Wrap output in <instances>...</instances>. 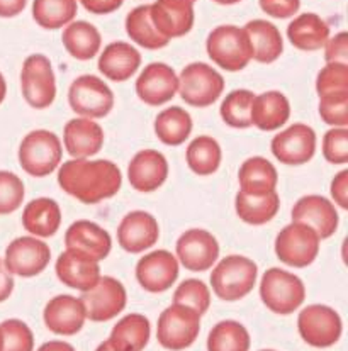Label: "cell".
Listing matches in <instances>:
<instances>
[{
  "label": "cell",
  "instance_id": "1",
  "mask_svg": "<svg viewBox=\"0 0 348 351\" xmlns=\"http://www.w3.org/2000/svg\"><path fill=\"white\" fill-rule=\"evenodd\" d=\"M58 184L68 195L84 204H99L119 192L123 175L109 160L75 158L65 161L58 171Z\"/></svg>",
  "mask_w": 348,
  "mask_h": 351
},
{
  "label": "cell",
  "instance_id": "2",
  "mask_svg": "<svg viewBox=\"0 0 348 351\" xmlns=\"http://www.w3.org/2000/svg\"><path fill=\"white\" fill-rule=\"evenodd\" d=\"M258 267L246 256L231 255L222 258L211 274L214 293L222 300H240L252 292L257 284Z\"/></svg>",
  "mask_w": 348,
  "mask_h": 351
},
{
  "label": "cell",
  "instance_id": "3",
  "mask_svg": "<svg viewBox=\"0 0 348 351\" xmlns=\"http://www.w3.org/2000/svg\"><path fill=\"white\" fill-rule=\"evenodd\" d=\"M63 149L58 136L46 129H36L24 136L19 146V163L31 177H46L62 163Z\"/></svg>",
  "mask_w": 348,
  "mask_h": 351
},
{
  "label": "cell",
  "instance_id": "4",
  "mask_svg": "<svg viewBox=\"0 0 348 351\" xmlns=\"http://www.w3.org/2000/svg\"><path fill=\"white\" fill-rule=\"evenodd\" d=\"M260 297L267 309L287 316L303 306L306 287L297 275L282 268H270L262 277Z\"/></svg>",
  "mask_w": 348,
  "mask_h": 351
},
{
  "label": "cell",
  "instance_id": "5",
  "mask_svg": "<svg viewBox=\"0 0 348 351\" xmlns=\"http://www.w3.org/2000/svg\"><path fill=\"white\" fill-rule=\"evenodd\" d=\"M207 55L226 71H240L252 60V45L245 29L236 26H218L206 41Z\"/></svg>",
  "mask_w": 348,
  "mask_h": 351
},
{
  "label": "cell",
  "instance_id": "6",
  "mask_svg": "<svg viewBox=\"0 0 348 351\" xmlns=\"http://www.w3.org/2000/svg\"><path fill=\"white\" fill-rule=\"evenodd\" d=\"M200 332V316L182 304L167 307L159 317L156 339L165 350L182 351L196 343Z\"/></svg>",
  "mask_w": 348,
  "mask_h": 351
},
{
  "label": "cell",
  "instance_id": "7",
  "mask_svg": "<svg viewBox=\"0 0 348 351\" xmlns=\"http://www.w3.org/2000/svg\"><path fill=\"white\" fill-rule=\"evenodd\" d=\"M224 90V78L220 71L206 63H190L178 77V92L182 100L192 107H209Z\"/></svg>",
  "mask_w": 348,
  "mask_h": 351
},
{
  "label": "cell",
  "instance_id": "8",
  "mask_svg": "<svg viewBox=\"0 0 348 351\" xmlns=\"http://www.w3.org/2000/svg\"><path fill=\"white\" fill-rule=\"evenodd\" d=\"M297 329L304 343L314 348H329L342 338V317L335 309L323 304L304 307L297 317Z\"/></svg>",
  "mask_w": 348,
  "mask_h": 351
},
{
  "label": "cell",
  "instance_id": "9",
  "mask_svg": "<svg viewBox=\"0 0 348 351\" xmlns=\"http://www.w3.org/2000/svg\"><path fill=\"white\" fill-rule=\"evenodd\" d=\"M319 236L303 223H290L275 238V253L282 263L304 268L313 263L319 253Z\"/></svg>",
  "mask_w": 348,
  "mask_h": 351
},
{
  "label": "cell",
  "instance_id": "10",
  "mask_svg": "<svg viewBox=\"0 0 348 351\" xmlns=\"http://www.w3.org/2000/svg\"><path fill=\"white\" fill-rule=\"evenodd\" d=\"M68 102L73 112L87 119H100L113 110L114 94L109 85L99 77L82 75L70 85Z\"/></svg>",
  "mask_w": 348,
  "mask_h": 351
},
{
  "label": "cell",
  "instance_id": "11",
  "mask_svg": "<svg viewBox=\"0 0 348 351\" xmlns=\"http://www.w3.org/2000/svg\"><path fill=\"white\" fill-rule=\"evenodd\" d=\"M21 88L32 109H46L55 102L56 80L51 62L45 55H31L24 60Z\"/></svg>",
  "mask_w": 348,
  "mask_h": 351
},
{
  "label": "cell",
  "instance_id": "12",
  "mask_svg": "<svg viewBox=\"0 0 348 351\" xmlns=\"http://www.w3.org/2000/svg\"><path fill=\"white\" fill-rule=\"evenodd\" d=\"M87 319L106 322L114 319L126 307L128 293L124 285L114 277H100L99 282L78 297Z\"/></svg>",
  "mask_w": 348,
  "mask_h": 351
},
{
  "label": "cell",
  "instance_id": "13",
  "mask_svg": "<svg viewBox=\"0 0 348 351\" xmlns=\"http://www.w3.org/2000/svg\"><path fill=\"white\" fill-rule=\"evenodd\" d=\"M51 260V250L45 241L32 236L17 238L7 246L3 265L12 275L36 277L46 270Z\"/></svg>",
  "mask_w": 348,
  "mask_h": 351
},
{
  "label": "cell",
  "instance_id": "14",
  "mask_svg": "<svg viewBox=\"0 0 348 351\" xmlns=\"http://www.w3.org/2000/svg\"><path fill=\"white\" fill-rule=\"evenodd\" d=\"M272 153L284 165H304L316 153V132L308 124H292L272 139Z\"/></svg>",
  "mask_w": 348,
  "mask_h": 351
},
{
  "label": "cell",
  "instance_id": "15",
  "mask_svg": "<svg viewBox=\"0 0 348 351\" xmlns=\"http://www.w3.org/2000/svg\"><path fill=\"white\" fill-rule=\"evenodd\" d=\"M220 256L218 239L204 229H189L178 238L177 258L190 271H206L213 268Z\"/></svg>",
  "mask_w": 348,
  "mask_h": 351
},
{
  "label": "cell",
  "instance_id": "16",
  "mask_svg": "<svg viewBox=\"0 0 348 351\" xmlns=\"http://www.w3.org/2000/svg\"><path fill=\"white\" fill-rule=\"evenodd\" d=\"M177 92V73L165 63H150L136 80V94L139 100L153 107L170 102Z\"/></svg>",
  "mask_w": 348,
  "mask_h": 351
},
{
  "label": "cell",
  "instance_id": "17",
  "mask_svg": "<svg viewBox=\"0 0 348 351\" xmlns=\"http://www.w3.org/2000/svg\"><path fill=\"white\" fill-rule=\"evenodd\" d=\"M136 278L143 289L152 293L165 292L177 282L178 261L167 250H156L143 256L136 265Z\"/></svg>",
  "mask_w": 348,
  "mask_h": 351
},
{
  "label": "cell",
  "instance_id": "18",
  "mask_svg": "<svg viewBox=\"0 0 348 351\" xmlns=\"http://www.w3.org/2000/svg\"><path fill=\"white\" fill-rule=\"evenodd\" d=\"M292 221L310 226L316 231L319 239L333 236L338 229L340 217L335 204L323 195H304L294 204Z\"/></svg>",
  "mask_w": 348,
  "mask_h": 351
},
{
  "label": "cell",
  "instance_id": "19",
  "mask_svg": "<svg viewBox=\"0 0 348 351\" xmlns=\"http://www.w3.org/2000/svg\"><path fill=\"white\" fill-rule=\"evenodd\" d=\"M155 29L167 39L182 38L194 26V3L190 0H156L150 5Z\"/></svg>",
  "mask_w": 348,
  "mask_h": 351
},
{
  "label": "cell",
  "instance_id": "20",
  "mask_svg": "<svg viewBox=\"0 0 348 351\" xmlns=\"http://www.w3.org/2000/svg\"><path fill=\"white\" fill-rule=\"evenodd\" d=\"M160 238L159 221L145 210L126 214L117 228V241L128 253H141L156 245Z\"/></svg>",
  "mask_w": 348,
  "mask_h": 351
},
{
  "label": "cell",
  "instance_id": "21",
  "mask_svg": "<svg viewBox=\"0 0 348 351\" xmlns=\"http://www.w3.org/2000/svg\"><path fill=\"white\" fill-rule=\"evenodd\" d=\"M56 275L67 287L87 292L100 278L99 261L77 250L67 248L56 260Z\"/></svg>",
  "mask_w": 348,
  "mask_h": 351
},
{
  "label": "cell",
  "instance_id": "22",
  "mask_svg": "<svg viewBox=\"0 0 348 351\" xmlns=\"http://www.w3.org/2000/svg\"><path fill=\"white\" fill-rule=\"evenodd\" d=\"M46 328L60 336H73L82 331L85 319V309L80 299L73 295H56L46 304L45 313Z\"/></svg>",
  "mask_w": 348,
  "mask_h": 351
},
{
  "label": "cell",
  "instance_id": "23",
  "mask_svg": "<svg viewBox=\"0 0 348 351\" xmlns=\"http://www.w3.org/2000/svg\"><path fill=\"white\" fill-rule=\"evenodd\" d=\"M168 177L167 158L156 149H143L136 153L128 167V178L138 192L159 191Z\"/></svg>",
  "mask_w": 348,
  "mask_h": 351
},
{
  "label": "cell",
  "instance_id": "24",
  "mask_svg": "<svg viewBox=\"0 0 348 351\" xmlns=\"http://www.w3.org/2000/svg\"><path fill=\"white\" fill-rule=\"evenodd\" d=\"M65 245L70 250L85 253L87 256L94 258L95 261L104 260L111 253V236L106 229L92 221L80 219L68 228L65 234Z\"/></svg>",
  "mask_w": 348,
  "mask_h": 351
},
{
  "label": "cell",
  "instance_id": "25",
  "mask_svg": "<svg viewBox=\"0 0 348 351\" xmlns=\"http://www.w3.org/2000/svg\"><path fill=\"white\" fill-rule=\"evenodd\" d=\"M65 148L73 158L94 156L104 146V131L94 119L77 117L68 121L63 132Z\"/></svg>",
  "mask_w": 348,
  "mask_h": 351
},
{
  "label": "cell",
  "instance_id": "26",
  "mask_svg": "<svg viewBox=\"0 0 348 351\" xmlns=\"http://www.w3.org/2000/svg\"><path fill=\"white\" fill-rule=\"evenodd\" d=\"M141 55L124 41L111 43L99 58V71L113 82H126L138 71Z\"/></svg>",
  "mask_w": 348,
  "mask_h": 351
},
{
  "label": "cell",
  "instance_id": "27",
  "mask_svg": "<svg viewBox=\"0 0 348 351\" xmlns=\"http://www.w3.org/2000/svg\"><path fill=\"white\" fill-rule=\"evenodd\" d=\"M287 38L301 51H318L329 39V26L318 14H299L287 26Z\"/></svg>",
  "mask_w": 348,
  "mask_h": 351
},
{
  "label": "cell",
  "instance_id": "28",
  "mask_svg": "<svg viewBox=\"0 0 348 351\" xmlns=\"http://www.w3.org/2000/svg\"><path fill=\"white\" fill-rule=\"evenodd\" d=\"M290 104L282 92L270 90L255 95L252 106V124L262 131H275L289 121Z\"/></svg>",
  "mask_w": 348,
  "mask_h": 351
},
{
  "label": "cell",
  "instance_id": "29",
  "mask_svg": "<svg viewBox=\"0 0 348 351\" xmlns=\"http://www.w3.org/2000/svg\"><path fill=\"white\" fill-rule=\"evenodd\" d=\"M243 29L246 31L252 45V60L258 63H274L281 58L284 51V41H282L281 31L272 23L264 19L250 21Z\"/></svg>",
  "mask_w": 348,
  "mask_h": 351
},
{
  "label": "cell",
  "instance_id": "30",
  "mask_svg": "<svg viewBox=\"0 0 348 351\" xmlns=\"http://www.w3.org/2000/svg\"><path fill=\"white\" fill-rule=\"evenodd\" d=\"M23 224L26 231L39 238H49L62 226V209L48 197L31 200L23 213Z\"/></svg>",
  "mask_w": 348,
  "mask_h": 351
},
{
  "label": "cell",
  "instance_id": "31",
  "mask_svg": "<svg viewBox=\"0 0 348 351\" xmlns=\"http://www.w3.org/2000/svg\"><path fill=\"white\" fill-rule=\"evenodd\" d=\"M152 336V326L143 314H128L117 321L111 331L109 341L117 351H143Z\"/></svg>",
  "mask_w": 348,
  "mask_h": 351
},
{
  "label": "cell",
  "instance_id": "32",
  "mask_svg": "<svg viewBox=\"0 0 348 351\" xmlns=\"http://www.w3.org/2000/svg\"><path fill=\"white\" fill-rule=\"evenodd\" d=\"M238 180L242 192L250 193V195H265L275 191L279 175L274 165L267 158L253 156L242 165L238 171Z\"/></svg>",
  "mask_w": 348,
  "mask_h": 351
},
{
  "label": "cell",
  "instance_id": "33",
  "mask_svg": "<svg viewBox=\"0 0 348 351\" xmlns=\"http://www.w3.org/2000/svg\"><path fill=\"white\" fill-rule=\"evenodd\" d=\"M62 41L65 49L73 58L82 60V62L94 58L102 46L100 32L97 31L94 24L87 23V21H77V23L68 24L62 34Z\"/></svg>",
  "mask_w": 348,
  "mask_h": 351
},
{
  "label": "cell",
  "instance_id": "34",
  "mask_svg": "<svg viewBox=\"0 0 348 351\" xmlns=\"http://www.w3.org/2000/svg\"><path fill=\"white\" fill-rule=\"evenodd\" d=\"M236 214L242 221L253 226L267 224L274 219L281 207V197L277 192H268L265 195H250L240 191L235 200Z\"/></svg>",
  "mask_w": 348,
  "mask_h": 351
},
{
  "label": "cell",
  "instance_id": "35",
  "mask_svg": "<svg viewBox=\"0 0 348 351\" xmlns=\"http://www.w3.org/2000/svg\"><path fill=\"white\" fill-rule=\"evenodd\" d=\"M155 132L165 145L181 146L192 132V117L182 107H168L156 116Z\"/></svg>",
  "mask_w": 348,
  "mask_h": 351
},
{
  "label": "cell",
  "instance_id": "36",
  "mask_svg": "<svg viewBox=\"0 0 348 351\" xmlns=\"http://www.w3.org/2000/svg\"><path fill=\"white\" fill-rule=\"evenodd\" d=\"M126 32L129 38H131V41H135L136 45H139L145 49H160L170 43V39L161 36L155 29V26H153L148 3L136 7V9H132L128 14Z\"/></svg>",
  "mask_w": 348,
  "mask_h": 351
},
{
  "label": "cell",
  "instance_id": "37",
  "mask_svg": "<svg viewBox=\"0 0 348 351\" xmlns=\"http://www.w3.org/2000/svg\"><path fill=\"white\" fill-rule=\"evenodd\" d=\"M77 0H32V19L43 29H60L77 16Z\"/></svg>",
  "mask_w": 348,
  "mask_h": 351
},
{
  "label": "cell",
  "instance_id": "38",
  "mask_svg": "<svg viewBox=\"0 0 348 351\" xmlns=\"http://www.w3.org/2000/svg\"><path fill=\"white\" fill-rule=\"evenodd\" d=\"M250 332L242 322L221 321L207 336V351H250Z\"/></svg>",
  "mask_w": 348,
  "mask_h": 351
},
{
  "label": "cell",
  "instance_id": "39",
  "mask_svg": "<svg viewBox=\"0 0 348 351\" xmlns=\"http://www.w3.org/2000/svg\"><path fill=\"white\" fill-rule=\"evenodd\" d=\"M221 146L211 136H199L187 148L189 168L199 177H207L218 171L221 165Z\"/></svg>",
  "mask_w": 348,
  "mask_h": 351
},
{
  "label": "cell",
  "instance_id": "40",
  "mask_svg": "<svg viewBox=\"0 0 348 351\" xmlns=\"http://www.w3.org/2000/svg\"><path fill=\"white\" fill-rule=\"evenodd\" d=\"M255 94L245 88L233 90L221 104V117L228 126L245 129L252 126V106Z\"/></svg>",
  "mask_w": 348,
  "mask_h": 351
},
{
  "label": "cell",
  "instance_id": "41",
  "mask_svg": "<svg viewBox=\"0 0 348 351\" xmlns=\"http://www.w3.org/2000/svg\"><path fill=\"white\" fill-rule=\"evenodd\" d=\"M174 304H182L196 311L199 316L206 314L211 306V292L204 282L189 278L182 282L174 293Z\"/></svg>",
  "mask_w": 348,
  "mask_h": 351
},
{
  "label": "cell",
  "instance_id": "42",
  "mask_svg": "<svg viewBox=\"0 0 348 351\" xmlns=\"http://www.w3.org/2000/svg\"><path fill=\"white\" fill-rule=\"evenodd\" d=\"M316 92L319 97L348 94V64L326 63L318 73Z\"/></svg>",
  "mask_w": 348,
  "mask_h": 351
},
{
  "label": "cell",
  "instance_id": "43",
  "mask_svg": "<svg viewBox=\"0 0 348 351\" xmlns=\"http://www.w3.org/2000/svg\"><path fill=\"white\" fill-rule=\"evenodd\" d=\"M24 184L12 171L0 170V216L12 214L23 206Z\"/></svg>",
  "mask_w": 348,
  "mask_h": 351
},
{
  "label": "cell",
  "instance_id": "44",
  "mask_svg": "<svg viewBox=\"0 0 348 351\" xmlns=\"http://www.w3.org/2000/svg\"><path fill=\"white\" fill-rule=\"evenodd\" d=\"M3 336L2 351H34V335L21 319H7L0 324Z\"/></svg>",
  "mask_w": 348,
  "mask_h": 351
},
{
  "label": "cell",
  "instance_id": "45",
  "mask_svg": "<svg viewBox=\"0 0 348 351\" xmlns=\"http://www.w3.org/2000/svg\"><path fill=\"white\" fill-rule=\"evenodd\" d=\"M319 116L335 128L348 126V94L319 97Z\"/></svg>",
  "mask_w": 348,
  "mask_h": 351
},
{
  "label": "cell",
  "instance_id": "46",
  "mask_svg": "<svg viewBox=\"0 0 348 351\" xmlns=\"http://www.w3.org/2000/svg\"><path fill=\"white\" fill-rule=\"evenodd\" d=\"M323 156L333 165H345L348 161L347 128L329 129L323 138Z\"/></svg>",
  "mask_w": 348,
  "mask_h": 351
},
{
  "label": "cell",
  "instance_id": "47",
  "mask_svg": "<svg viewBox=\"0 0 348 351\" xmlns=\"http://www.w3.org/2000/svg\"><path fill=\"white\" fill-rule=\"evenodd\" d=\"M325 60L326 63L348 64V34L345 31L338 32V34L326 41Z\"/></svg>",
  "mask_w": 348,
  "mask_h": 351
},
{
  "label": "cell",
  "instance_id": "48",
  "mask_svg": "<svg viewBox=\"0 0 348 351\" xmlns=\"http://www.w3.org/2000/svg\"><path fill=\"white\" fill-rule=\"evenodd\" d=\"M260 9L275 19H287L299 10L301 0H258Z\"/></svg>",
  "mask_w": 348,
  "mask_h": 351
},
{
  "label": "cell",
  "instance_id": "49",
  "mask_svg": "<svg viewBox=\"0 0 348 351\" xmlns=\"http://www.w3.org/2000/svg\"><path fill=\"white\" fill-rule=\"evenodd\" d=\"M332 197L342 209H348V170L340 171L332 182Z\"/></svg>",
  "mask_w": 348,
  "mask_h": 351
},
{
  "label": "cell",
  "instance_id": "50",
  "mask_svg": "<svg viewBox=\"0 0 348 351\" xmlns=\"http://www.w3.org/2000/svg\"><path fill=\"white\" fill-rule=\"evenodd\" d=\"M80 2L91 14L102 16V14H113L114 10L119 9L124 0H80Z\"/></svg>",
  "mask_w": 348,
  "mask_h": 351
},
{
  "label": "cell",
  "instance_id": "51",
  "mask_svg": "<svg viewBox=\"0 0 348 351\" xmlns=\"http://www.w3.org/2000/svg\"><path fill=\"white\" fill-rule=\"evenodd\" d=\"M14 290V277L5 268L3 261L0 260V302L9 299Z\"/></svg>",
  "mask_w": 348,
  "mask_h": 351
},
{
  "label": "cell",
  "instance_id": "52",
  "mask_svg": "<svg viewBox=\"0 0 348 351\" xmlns=\"http://www.w3.org/2000/svg\"><path fill=\"white\" fill-rule=\"evenodd\" d=\"M27 0H0V17H16L26 9Z\"/></svg>",
  "mask_w": 348,
  "mask_h": 351
},
{
  "label": "cell",
  "instance_id": "53",
  "mask_svg": "<svg viewBox=\"0 0 348 351\" xmlns=\"http://www.w3.org/2000/svg\"><path fill=\"white\" fill-rule=\"evenodd\" d=\"M38 351H77L67 341H48L39 346Z\"/></svg>",
  "mask_w": 348,
  "mask_h": 351
},
{
  "label": "cell",
  "instance_id": "54",
  "mask_svg": "<svg viewBox=\"0 0 348 351\" xmlns=\"http://www.w3.org/2000/svg\"><path fill=\"white\" fill-rule=\"evenodd\" d=\"M5 95H7V84H5V78H3V75L0 73V104L5 100Z\"/></svg>",
  "mask_w": 348,
  "mask_h": 351
},
{
  "label": "cell",
  "instance_id": "55",
  "mask_svg": "<svg viewBox=\"0 0 348 351\" xmlns=\"http://www.w3.org/2000/svg\"><path fill=\"white\" fill-rule=\"evenodd\" d=\"M95 351H117V350L111 345L109 339H106V341H102L99 346H97Z\"/></svg>",
  "mask_w": 348,
  "mask_h": 351
},
{
  "label": "cell",
  "instance_id": "56",
  "mask_svg": "<svg viewBox=\"0 0 348 351\" xmlns=\"http://www.w3.org/2000/svg\"><path fill=\"white\" fill-rule=\"evenodd\" d=\"M213 2L220 3V5H233V3H238L242 0H213Z\"/></svg>",
  "mask_w": 348,
  "mask_h": 351
},
{
  "label": "cell",
  "instance_id": "57",
  "mask_svg": "<svg viewBox=\"0 0 348 351\" xmlns=\"http://www.w3.org/2000/svg\"><path fill=\"white\" fill-rule=\"evenodd\" d=\"M3 350V336H2V329H0V351Z\"/></svg>",
  "mask_w": 348,
  "mask_h": 351
},
{
  "label": "cell",
  "instance_id": "58",
  "mask_svg": "<svg viewBox=\"0 0 348 351\" xmlns=\"http://www.w3.org/2000/svg\"><path fill=\"white\" fill-rule=\"evenodd\" d=\"M262 351H274V350H262Z\"/></svg>",
  "mask_w": 348,
  "mask_h": 351
},
{
  "label": "cell",
  "instance_id": "59",
  "mask_svg": "<svg viewBox=\"0 0 348 351\" xmlns=\"http://www.w3.org/2000/svg\"><path fill=\"white\" fill-rule=\"evenodd\" d=\"M190 2H192V3H194V2H196V0H190Z\"/></svg>",
  "mask_w": 348,
  "mask_h": 351
}]
</instances>
